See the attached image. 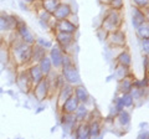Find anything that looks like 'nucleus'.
Segmentation results:
<instances>
[{"instance_id":"1a4fd4ad","label":"nucleus","mask_w":149,"mask_h":139,"mask_svg":"<svg viewBox=\"0 0 149 139\" xmlns=\"http://www.w3.org/2000/svg\"><path fill=\"white\" fill-rule=\"evenodd\" d=\"M65 51L60 47L57 45H52L51 47L47 51V55L51 60V63H52V67L54 70H57L60 71L62 67V60H63V56H65Z\"/></svg>"},{"instance_id":"c756f323","label":"nucleus","mask_w":149,"mask_h":139,"mask_svg":"<svg viewBox=\"0 0 149 139\" xmlns=\"http://www.w3.org/2000/svg\"><path fill=\"white\" fill-rule=\"evenodd\" d=\"M136 30H137V35L139 39H149V22L148 21L137 26Z\"/></svg>"},{"instance_id":"c85d7f7f","label":"nucleus","mask_w":149,"mask_h":139,"mask_svg":"<svg viewBox=\"0 0 149 139\" xmlns=\"http://www.w3.org/2000/svg\"><path fill=\"white\" fill-rule=\"evenodd\" d=\"M60 1L61 0H40V5H41V9H44L45 11L52 14L55 11V9L57 8Z\"/></svg>"},{"instance_id":"f3484780","label":"nucleus","mask_w":149,"mask_h":139,"mask_svg":"<svg viewBox=\"0 0 149 139\" xmlns=\"http://www.w3.org/2000/svg\"><path fill=\"white\" fill-rule=\"evenodd\" d=\"M73 95L76 96V98L78 99V102H80V103H85V104H87L88 102L91 101L90 92L87 91V88L82 85V83L73 86Z\"/></svg>"},{"instance_id":"4468645a","label":"nucleus","mask_w":149,"mask_h":139,"mask_svg":"<svg viewBox=\"0 0 149 139\" xmlns=\"http://www.w3.org/2000/svg\"><path fill=\"white\" fill-rule=\"evenodd\" d=\"M37 17H39V21L42 27H46V29H52L54 30V25L56 20L54 19L52 14H50L47 11H45L44 9H39L37 10Z\"/></svg>"},{"instance_id":"a211bd4d","label":"nucleus","mask_w":149,"mask_h":139,"mask_svg":"<svg viewBox=\"0 0 149 139\" xmlns=\"http://www.w3.org/2000/svg\"><path fill=\"white\" fill-rule=\"evenodd\" d=\"M57 92H58V95H57V108H60L63 102L66 101L71 95H73V86L70 85V83H63Z\"/></svg>"},{"instance_id":"aec40b11","label":"nucleus","mask_w":149,"mask_h":139,"mask_svg":"<svg viewBox=\"0 0 149 139\" xmlns=\"http://www.w3.org/2000/svg\"><path fill=\"white\" fill-rule=\"evenodd\" d=\"M134 78L136 77H133L132 73H129V75L123 77L122 80H118V93H127V92L132 91Z\"/></svg>"},{"instance_id":"2eb2a0df","label":"nucleus","mask_w":149,"mask_h":139,"mask_svg":"<svg viewBox=\"0 0 149 139\" xmlns=\"http://www.w3.org/2000/svg\"><path fill=\"white\" fill-rule=\"evenodd\" d=\"M78 104H80V102H78V99L76 98V96L74 95H71L68 97V98L66 99L62 103V106L60 107V113H70V114H73L74 111L77 109Z\"/></svg>"},{"instance_id":"9b49d317","label":"nucleus","mask_w":149,"mask_h":139,"mask_svg":"<svg viewBox=\"0 0 149 139\" xmlns=\"http://www.w3.org/2000/svg\"><path fill=\"white\" fill-rule=\"evenodd\" d=\"M72 13H73L72 6L70 5L68 3L60 1L57 8H56L55 11L52 13V16H54V19L56 21H57V20H63V19H67V17L71 15Z\"/></svg>"},{"instance_id":"e433bc0d","label":"nucleus","mask_w":149,"mask_h":139,"mask_svg":"<svg viewBox=\"0 0 149 139\" xmlns=\"http://www.w3.org/2000/svg\"><path fill=\"white\" fill-rule=\"evenodd\" d=\"M112 0H98V3L101 4V5H104V6H108L111 4Z\"/></svg>"},{"instance_id":"2f4dec72","label":"nucleus","mask_w":149,"mask_h":139,"mask_svg":"<svg viewBox=\"0 0 149 139\" xmlns=\"http://www.w3.org/2000/svg\"><path fill=\"white\" fill-rule=\"evenodd\" d=\"M133 6H137L143 10H148L149 8V0H132Z\"/></svg>"},{"instance_id":"39448f33","label":"nucleus","mask_w":149,"mask_h":139,"mask_svg":"<svg viewBox=\"0 0 149 139\" xmlns=\"http://www.w3.org/2000/svg\"><path fill=\"white\" fill-rule=\"evenodd\" d=\"M19 17L6 13H0V35L9 34L16 30Z\"/></svg>"},{"instance_id":"423d86ee","label":"nucleus","mask_w":149,"mask_h":139,"mask_svg":"<svg viewBox=\"0 0 149 139\" xmlns=\"http://www.w3.org/2000/svg\"><path fill=\"white\" fill-rule=\"evenodd\" d=\"M15 82L17 87L20 88V91L24 92V93H30L32 87H34V85L31 82V78L29 76V72H27V68H24V66H21L20 70L17 71Z\"/></svg>"},{"instance_id":"412c9836","label":"nucleus","mask_w":149,"mask_h":139,"mask_svg":"<svg viewBox=\"0 0 149 139\" xmlns=\"http://www.w3.org/2000/svg\"><path fill=\"white\" fill-rule=\"evenodd\" d=\"M27 72H29V76L31 78L32 85H36L37 82H40L42 78H45L42 71L40 70L37 63H30L29 67H27Z\"/></svg>"},{"instance_id":"9d476101","label":"nucleus","mask_w":149,"mask_h":139,"mask_svg":"<svg viewBox=\"0 0 149 139\" xmlns=\"http://www.w3.org/2000/svg\"><path fill=\"white\" fill-rule=\"evenodd\" d=\"M16 34L19 36V39L24 42L29 44V45H34L35 41H36V38L35 35L32 34V31L27 27V25L25 24L22 20L19 19V22H17V26H16Z\"/></svg>"},{"instance_id":"6ab92c4d","label":"nucleus","mask_w":149,"mask_h":139,"mask_svg":"<svg viewBox=\"0 0 149 139\" xmlns=\"http://www.w3.org/2000/svg\"><path fill=\"white\" fill-rule=\"evenodd\" d=\"M60 123L63 127V129H67L71 133H73V129L76 127V124L78 123L76 120L74 114H70V113H61V118H60Z\"/></svg>"},{"instance_id":"473e14b6","label":"nucleus","mask_w":149,"mask_h":139,"mask_svg":"<svg viewBox=\"0 0 149 139\" xmlns=\"http://www.w3.org/2000/svg\"><path fill=\"white\" fill-rule=\"evenodd\" d=\"M35 44L40 45V46H42V47L47 49V50L51 47V46L54 45V42H52V41H50V40H46V39H44V38H39V39H36Z\"/></svg>"},{"instance_id":"5701e85b","label":"nucleus","mask_w":149,"mask_h":139,"mask_svg":"<svg viewBox=\"0 0 149 139\" xmlns=\"http://www.w3.org/2000/svg\"><path fill=\"white\" fill-rule=\"evenodd\" d=\"M114 120H116V122H117L122 128H128L129 124H130V113L128 112L127 109H124V108L120 109L119 112L116 114Z\"/></svg>"},{"instance_id":"0eeeda50","label":"nucleus","mask_w":149,"mask_h":139,"mask_svg":"<svg viewBox=\"0 0 149 139\" xmlns=\"http://www.w3.org/2000/svg\"><path fill=\"white\" fill-rule=\"evenodd\" d=\"M31 93L34 95L37 102H44L51 97V92H50V87H49V82L46 80V77L42 78L40 82H37L36 85H34L31 90Z\"/></svg>"},{"instance_id":"a878e982","label":"nucleus","mask_w":149,"mask_h":139,"mask_svg":"<svg viewBox=\"0 0 149 139\" xmlns=\"http://www.w3.org/2000/svg\"><path fill=\"white\" fill-rule=\"evenodd\" d=\"M73 114H74V117H76L77 122H85V120L87 119V117H88V114H90V111H88V108H87V104L80 103Z\"/></svg>"},{"instance_id":"f257e3e1","label":"nucleus","mask_w":149,"mask_h":139,"mask_svg":"<svg viewBox=\"0 0 149 139\" xmlns=\"http://www.w3.org/2000/svg\"><path fill=\"white\" fill-rule=\"evenodd\" d=\"M13 39L9 44L10 49V55L13 61L15 62L16 66H29L31 63V55H32V45H29L19 39L16 31L11 32Z\"/></svg>"},{"instance_id":"72a5a7b5","label":"nucleus","mask_w":149,"mask_h":139,"mask_svg":"<svg viewBox=\"0 0 149 139\" xmlns=\"http://www.w3.org/2000/svg\"><path fill=\"white\" fill-rule=\"evenodd\" d=\"M124 6V1L123 0H112L111 4L108 5V8L114 9V10H122Z\"/></svg>"},{"instance_id":"dca6fc26","label":"nucleus","mask_w":149,"mask_h":139,"mask_svg":"<svg viewBox=\"0 0 149 139\" xmlns=\"http://www.w3.org/2000/svg\"><path fill=\"white\" fill-rule=\"evenodd\" d=\"M73 136L76 139H90V126L88 122H78L73 129Z\"/></svg>"},{"instance_id":"7ed1b4c3","label":"nucleus","mask_w":149,"mask_h":139,"mask_svg":"<svg viewBox=\"0 0 149 139\" xmlns=\"http://www.w3.org/2000/svg\"><path fill=\"white\" fill-rule=\"evenodd\" d=\"M60 73L62 75L66 83H70V85H72V86H76V85H80L81 83L80 72H78V68L76 65H74V62L66 65V66H62L61 70H60Z\"/></svg>"},{"instance_id":"bb28decb","label":"nucleus","mask_w":149,"mask_h":139,"mask_svg":"<svg viewBox=\"0 0 149 139\" xmlns=\"http://www.w3.org/2000/svg\"><path fill=\"white\" fill-rule=\"evenodd\" d=\"M118 99H119V103L123 108H132L136 102H134V98L130 92H127V93H119L118 96Z\"/></svg>"},{"instance_id":"cd10ccee","label":"nucleus","mask_w":149,"mask_h":139,"mask_svg":"<svg viewBox=\"0 0 149 139\" xmlns=\"http://www.w3.org/2000/svg\"><path fill=\"white\" fill-rule=\"evenodd\" d=\"M37 65H39V67L40 70L42 71L44 73V76H47L49 73L52 71L54 67H52V63H51V60L49 57V55H46V56H44L40 60L39 62H37Z\"/></svg>"},{"instance_id":"7c9ffc66","label":"nucleus","mask_w":149,"mask_h":139,"mask_svg":"<svg viewBox=\"0 0 149 139\" xmlns=\"http://www.w3.org/2000/svg\"><path fill=\"white\" fill-rule=\"evenodd\" d=\"M129 68L130 67H125V66H120V65H117V67H116V72L114 75L117 77V80H122L123 77H125L127 75H129Z\"/></svg>"},{"instance_id":"6e6552de","label":"nucleus","mask_w":149,"mask_h":139,"mask_svg":"<svg viewBox=\"0 0 149 139\" xmlns=\"http://www.w3.org/2000/svg\"><path fill=\"white\" fill-rule=\"evenodd\" d=\"M56 45L60 46L65 52L70 54V49L74 44V34H68V32H61V31H54Z\"/></svg>"},{"instance_id":"f8f14e48","label":"nucleus","mask_w":149,"mask_h":139,"mask_svg":"<svg viewBox=\"0 0 149 139\" xmlns=\"http://www.w3.org/2000/svg\"><path fill=\"white\" fill-rule=\"evenodd\" d=\"M78 30V25L73 24L72 21H70L68 19L63 20H57L54 25L52 31H61V32H68V34H76Z\"/></svg>"},{"instance_id":"4c0bfd02","label":"nucleus","mask_w":149,"mask_h":139,"mask_svg":"<svg viewBox=\"0 0 149 139\" xmlns=\"http://www.w3.org/2000/svg\"><path fill=\"white\" fill-rule=\"evenodd\" d=\"M138 138H139V139H147V138H148V132H146V133H141V134L138 136Z\"/></svg>"},{"instance_id":"ea45409f","label":"nucleus","mask_w":149,"mask_h":139,"mask_svg":"<svg viewBox=\"0 0 149 139\" xmlns=\"http://www.w3.org/2000/svg\"><path fill=\"white\" fill-rule=\"evenodd\" d=\"M41 111H44V107H40V109H37V112H36V113H40Z\"/></svg>"},{"instance_id":"393cba45","label":"nucleus","mask_w":149,"mask_h":139,"mask_svg":"<svg viewBox=\"0 0 149 139\" xmlns=\"http://www.w3.org/2000/svg\"><path fill=\"white\" fill-rule=\"evenodd\" d=\"M116 63L120 65V66H125V67H130L132 65V56H130L128 50H122L119 52V55L116 57Z\"/></svg>"},{"instance_id":"58836bf2","label":"nucleus","mask_w":149,"mask_h":139,"mask_svg":"<svg viewBox=\"0 0 149 139\" xmlns=\"http://www.w3.org/2000/svg\"><path fill=\"white\" fill-rule=\"evenodd\" d=\"M22 1H25L26 4H32V3L35 1V0H22Z\"/></svg>"},{"instance_id":"b1692460","label":"nucleus","mask_w":149,"mask_h":139,"mask_svg":"<svg viewBox=\"0 0 149 139\" xmlns=\"http://www.w3.org/2000/svg\"><path fill=\"white\" fill-rule=\"evenodd\" d=\"M47 55V49L42 47V46L34 44L32 45V55H31V63H37L44 56Z\"/></svg>"},{"instance_id":"f704fd0d","label":"nucleus","mask_w":149,"mask_h":139,"mask_svg":"<svg viewBox=\"0 0 149 139\" xmlns=\"http://www.w3.org/2000/svg\"><path fill=\"white\" fill-rule=\"evenodd\" d=\"M142 42V50L144 55H148L149 52V39H141Z\"/></svg>"},{"instance_id":"ddd939ff","label":"nucleus","mask_w":149,"mask_h":139,"mask_svg":"<svg viewBox=\"0 0 149 139\" xmlns=\"http://www.w3.org/2000/svg\"><path fill=\"white\" fill-rule=\"evenodd\" d=\"M148 21V10H143L137 6L132 8V24L134 27Z\"/></svg>"},{"instance_id":"f03ea898","label":"nucleus","mask_w":149,"mask_h":139,"mask_svg":"<svg viewBox=\"0 0 149 139\" xmlns=\"http://www.w3.org/2000/svg\"><path fill=\"white\" fill-rule=\"evenodd\" d=\"M122 25H123L122 10H114V9L108 8V10L104 14L103 20H102L101 29L108 34V32L122 29Z\"/></svg>"},{"instance_id":"4be33fe9","label":"nucleus","mask_w":149,"mask_h":139,"mask_svg":"<svg viewBox=\"0 0 149 139\" xmlns=\"http://www.w3.org/2000/svg\"><path fill=\"white\" fill-rule=\"evenodd\" d=\"M88 126H90V138H98L102 132V124L100 118H88Z\"/></svg>"},{"instance_id":"20e7f679","label":"nucleus","mask_w":149,"mask_h":139,"mask_svg":"<svg viewBox=\"0 0 149 139\" xmlns=\"http://www.w3.org/2000/svg\"><path fill=\"white\" fill-rule=\"evenodd\" d=\"M106 41L109 45L111 49H123L125 47V44H127L125 32L122 29L108 32L106 36Z\"/></svg>"},{"instance_id":"c9c22d12","label":"nucleus","mask_w":149,"mask_h":139,"mask_svg":"<svg viewBox=\"0 0 149 139\" xmlns=\"http://www.w3.org/2000/svg\"><path fill=\"white\" fill-rule=\"evenodd\" d=\"M143 68H144V73H148V55H144V58H143Z\"/></svg>"}]
</instances>
